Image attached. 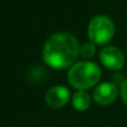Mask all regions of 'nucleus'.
Here are the masks:
<instances>
[{
    "mask_svg": "<svg viewBox=\"0 0 127 127\" xmlns=\"http://www.w3.org/2000/svg\"><path fill=\"white\" fill-rule=\"evenodd\" d=\"M101 79V69L92 61L75 62L67 72L69 84L77 91H85L98 84Z\"/></svg>",
    "mask_w": 127,
    "mask_h": 127,
    "instance_id": "f03ea898",
    "label": "nucleus"
},
{
    "mask_svg": "<svg viewBox=\"0 0 127 127\" xmlns=\"http://www.w3.org/2000/svg\"><path fill=\"white\" fill-rule=\"evenodd\" d=\"M80 55L84 59H90L95 55V44L94 42H85L80 49Z\"/></svg>",
    "mask_w": 127,
    "mask_h": 127,
    "instance_id": "6e6552de",
    "label": "nucleus"
},
{
    "mask_svg": "<svg viewBox=\"0 0 127 127\" xmlns=\"http://www.w3.org/2000/svg\"><path fill=\"white\" fill-rule=\"evenodd\" d=\"M100 61L108 70H120L125 65V55L116 46H106L100 51Z\"/></svg>",
    "mask_w": 127,
    "mask_h": 127,
    "instance_id": "20e7f679",
    "label": "nucleus"
},
{
    "mask_svg": "<svg viewBox=\"0 0 127 127\" xmlns=\"http://www.w3.org/2000/svg\"><path fill=\"white\" fill-rule=\"evenodd\" d=\"M118 95V89L112 82H102L94 89L92 98L96 103L101 106H107L115 102Z\"/></svg>",
    "mask_w": 127,
    "mask_h": 127,
    "instance_id": "39448f33",
    "label": "nucleus"
},
{
    "mask_svg": "<svg viewBox=\"0 0 127 127\" xmlns=\"http://www.w3.org/2000/svg\"><path fill=\"white\" fill-rule=\"evenodd\" d=\"M115 35V24L111 18L106 15H96L87 26V36L95 45L107 44Z\"/></svg>",
    "mask_w": 127,
    "mask_h": 127,
    "instance_id": "7ed1b4c3",
    "label": "nucleus"
},
{
    "mask_svg": "<svg viewBox=\"0 0 127 127\" xmlns=\"http://www.w3.org/2000/svg\"><path fill=\"white\" fill-rule=\"evenodd\" d=\"M120 95H121V98L123 101V103L127 106V80H125L121 85V89H120Z\"/></svg>",
    "mask_w": 127,
    "mask_h": 127,
    "instance_id": "1a4fd4ad",
    "label": "nucleus"
},
{
    "mask_svg": "<svg viewBox=\"0 0 127 127\" xmlns=\"http://www.w3.org/2000/svg\"><path fill=\"white\" fill-rule=\"evenodd\" d=\"M71 102L76 111H86L91 105V97L86 91H77L74 94Z\"/></svg>",
    "mask_w": 127,
    "mask_h": 127,
    "instance_id": "0eeeda50",
    "label": "nucleus"
},
{
    "mask_svg": "<svg viewBox=\"0 0 127 127\" xmlns=\"http://www.w3.org/2000/svg\"><path fill=\"white\" fill-rule=\"evenodd\" d=\"M77 39L69 32H55L47 37L42 49V59L47 66L55 70L71 67L79 54Z\"/></svg>",
    "mask_w": 127,
    "mask_h": 127,
    "instance_id": "f257e3e1",
    "label": "nucleus"
},
{
    "mask_svg": "<svg viewBox=\"0 0 127 127\" xmlns=\"http://www.w3.org/2000/svg\"><path fill=\"white\" fill-rule=\"evenodd\" d=\"M45 101L46 105L51 108H62L70 101V91L66 86H52L50 90H47L45 95Z\"/></svg>",
    "mask_w": 127,
    "mask_h": 127,
    "instance_id": "423d86ee",
    "label": "nucleus"
}]
</instances>
